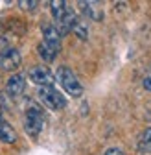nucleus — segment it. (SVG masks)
<instances>
[{
  "label": "nucleus",
  "instance_id": "f257e3e1",
  "mask_svg": "<svg viewBox=\"0 0 151 155\" xmlns=\"http://www.w3.org/2000/svg\"><path fill=\"white\" fill-rule=\"evenodd\" d=\"M55 80L59 81V85L65 89V92L66 94H70L72 98H79V96L83 94V85H81V81L78 80V76H76L68 67H59L57 68V74H55Z\"/></svg>",
  "mask_w": 151,
  "mask_h": 155
},
{
  "label": "nucleus",
  "instance_id": "f03ea898",
  "mask_svg": "<svg viewBox=\"0 0 151 155\" xmlns=\"http://www.w3.org/2000/svg\"><path fill=\"white\" fill-rule=\"evenodd\" d=\"M44 127V114L37 105H30L24 113V131L30 137H39V133Z\"/></svg>",
  "mask_w": 151,
  "mask_h": 155
},
{
  "label": "nucleus",
  "instance_id": "7ed1b4c3",
  "mask_svg": "<svg viewBox=\"0 0 151 155\" xmlns=\"http://www.w3.org/2000/svg\"><path fill=\"white\" fill-rule=\"evenodd\" d=\"M37 92H39V100H41V104L44 107H48L52 111H61V109L66 107L65 96L55 87H39Z\"/></svg>",
  "mask_w": 151,
  "mask_h": 155
},
{
  "label": "nucleus",
  "instance_id": "20e7f679",
  "mask_svg": "<svg viewBox=\"0 0 151 155\" xmlns=\"http://www.w3.org/2000/svg\"><path fill=\"white\" fill-rule=\"evenodd\" d=\"M30 80L39 85V87H53L55 83V76L52 74V70L44 65H37L30 68Z\"/></svg>",
  "mask_w": 151,
  "mask_h": 155
},
{
  "label": "nucleus",
  "instance_id": "39448f33",
  "mask_svg": "<svg viewBox=\"0 0 151 155\" xmlns=\"http://www.w3.org/2000/svg\"><path fill=\"white\" fill-rule=\"evenodd\" d=\"M43 43L52 48L55 54H59L61 50V35L57 31V28H55L53 24H43Z\"/></svg>",
  "mask_w": 151,
  "mask_h": 155
},
{
  "label": "nucleus",
  "instance_id": "423d86ee",
  "mask_svg": "<svg viewBox=\"0 0 151 155\" xmlns=\"http://www.w3.org/2000/svg\"><path fill=\"white\" fill-rule=\"evenodd\" d=\"M21 52H18L17 48H8L2 52V55H0V67H2L4 70H17L18 67H21Z\"/></svg>",
  "mask_w": 151,
  "mask_h": 155
},
{
  "label": "nucleus",
  "instance_id": "0eeeda50",
  "mask_svg": "<svg viewBox=\"0 0 151 155\" xmlns=\"http://www.w3.org/2000/svg\"><path fill=\"white\" fill-rule=\"evenodd\" d=\"M6 91L11 96H21L26 91V78H24V74H21V72L11 74L8 83H6Z\"/></svg>",
  "mask_w": 151,
  "mask_h": 155
},
{
  "label": "nucleus",
  "instance_id": "6e6552de",
  "mask_svg": "<svg viewBox=\"0 0 151 155\" xmlns=\"http://www.w3.org/2000/svg\"><path fill=\"white\" fill-rule=\"evenodd\" d=\"M0 142H4V144H15L17 142V131L2 116H0Z\"/></svg>",
  "mask_w": 151,
  "mask_h": 155
},
{
  "label": "nucleus",
  "instance_id": "1a4fd4ad",
  "mask_svg": "<svg viewBox=\"0 0 151 155\" xmlns=\"http://www.w3.org/2000/svg\"><path fill=\"white\" fill-rule=\"evenodd\" d=\"M78 6L81 8V13L87 15L88 18H92V21L100 22L103 18V11L100 9V4H96V2H79Z\"/></svg>",
  "mask_w": 151,
  "mask_h": 155
},
{
  "label": "nucleus",
  "instance_id": "9d476101",
  "mask_svg": "<svg viewBox=\"0 0 151 155\" xmlns=\"http://www.w3.org/2000/svg\"><path fill=\"white\" fill-rule=\"evenodd\" d=\"M37 54L41 55V59H43L44 63H52V61L55 59V55H57V54H55L52 48H48L43 41L39 43V46H37Z\"/></svg>",
  "mask_w": 151,
  "mask_h": 155
},
{
  "label": "nucleus",
  "instance_id": "9b49d317",
  "mask_svg": "<svg viewBox=\"0 0 151 155\" xmlns=\"http://www.w3.org/2000/svg\"><path fill=\"white\" fill-rule=\"evenodd\" d=\"M72 33L78 37V39H81V41H87V39H88V28H87L85 22L79 21V18L76 21V24H74V28H72Z\"/></svg>",
  "mask_w": 151,
  "mask_h": 155
},
{
  "label": "nucleus",
  "instance_id": "f8f14e48",
  "mask_svg": "<svg viewBox=\"0 0 151 155\" xmlns=\"http://www.w3.org/2000/svg\"><path fill=\"white\" fill-rule=\"evenodd\" d=\"M50 9H52L53 18L59 21L63 17V13H65V9H66V2H63V0H53V2H50Z\"/></svg>",
  "mask_w": 151,
  "mask_h": 155
},
{
  "label": "nucleus",
  "instance_id": "ddd939ff",
  "mask_svg": "<svg viewBox=\"0 0 151 155\" xmlns=\"http://www.w3.org/2000/svg\"><path fill=\"white\" fill-rule=\"evenodd\" d=\"M18 8L24 9V11H33L39 8V2H35V0H21L18 2Z\"/></svg>",
  "mask_w": 151,
  "mask_h": 155
},
{
  "label": "nucleus",
  "instance_id": "4468645a",
  "mask_svg": "<svg viewBox=\"0 0 151 155\" xmlns=\"http://www.w3.org/2000/svg\"><path fill=\"white\" fill-rule=\"evenodd\" d=\"M142 148L146 151H151V127H147L142 135Z\"/></svg>",
  "mask_w": 151,
  "mask_h": 155
},
{
  "label": "nucleus",
  "instance_id": "2eb2a0df",
  "mask_svg": "<svg viewBox=\"0 0 151 155\" xmlns=\"http://www.w3.org/2000/svg\"><path fill=\"white\" fill-rule=\"evenodd\" d=\"M103 155H125V153H124L120 148H109V150H107Z\"/></svg>",
  "mask_w": 151,
  "mask_h": 155
},
{
  "label": "nucleus",
  "instance_id": "dca6fc26",
  "mask_svg": "<svg viewBox=\"0 0 151 155\" xmlns=\"http://www.w3.org/2000/svg\"><path fill=\"white\" fill-rule=\"evenodd\" d=\"M142 85H144V89H146V91H151V78H146Z\"/></svg>",
  "mask_w": 151,
  "mask_h": 155
}]
</instances>
